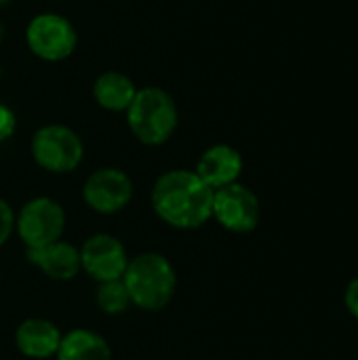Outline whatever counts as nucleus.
Returning <instances> with one entry per match:
<instances>
[{"instance_id":"1","label":"nucleus","mask_w":358,"mask_h":360,"mask_svg":"<svg viewBox=\"0 0 358 360\" xmlns=\"http://www.w3.org/2000/svg\"><path fill=\"white\" fill-rule=\"evenodd\" d=\"M154 211L179 230H196L213 217V190L194 171H169L152 190Z\"/></svg>"},{"instance_id":"2","label":"nucleus","mask_w":358,"mask_h":360,"mask_svg":"<svg viewBox=\"0 0 358 360\" xmlns=\"http://www.w3.org/2000/svg\"><path fill=\"white\" fill-rule=\"evenodd\" d=\"M122 283L135 304L141 310L156 312L162 310L175 293V270L158 253H143L129 262Z\"/></svg>"},{"instance_id":"3","label":"nucleus","mask_w":358,"mask_h":360,"mask_svg":"<svg viewBox=\"0 0 358 360\" xmlns=\"http://www.w3.org/2000/svg\"><path fill=\"white\" fill-rule=\"evenodd\" d=\"M127 122L131 133L146 146L165 143L177 129L179 112L173 97L158 89H137L131 105L127 108Z\"/></svg>"},{"instance_id":"4","label":"nucleus","mask_w":358,"mask_h":360,"mask_svg":"<svg viewBox=\"0 0 358 360\" xmlns=\"http://www.w3.org/2000/svg\"><path fill=\"white\" fill-rule=\"evenodd\" d=\"M82 141L70 127L46 124L38 129L32 137V156L44 171H74L82 162Z\"/></svg>"},{"instance_id":"5","label":"nucleus","mask_w":358,"mask_h":360,"mask_svg":"<svg viewBox=\"0 0 358 360\" xmlns=\"http://www.w3.org/2000/svg\"><path fill=\"white\" fill-rule=\"evenodd\" d=\"M25 42L27 49L44 61H63L74 53L78 36L63 15L42 13L27 23Z\"/></svg>"},{"instance_id":"6","label":"nucleus","mask_w":358,"mask_h":360,"mask_svg":"<svg viewBox=\"0 0 358 360\" xmlns=\"http://www.w3.org/2000/svg\"><path fill=\"white\" fill-rule=\"evenodd\" d=\"M15 226L27 249H40L61 238L65 215L55 200L42 196L30 200L21 209L19 217L15 219Z\"/></svg>"},{"instance_id":"7","label":"nucleus","mask_w":358,"mask_h":360,"mask_svg":"<svg viewBox=\"0 0 358 360\" xmlns=\"http://www.w3.org/2000/svg\"><path fill=\"white\" fill-rule=\"evenodd\" d=\"M213 217L230 232L249 234L260 224V200L241 184H230L213 192Z\"/></svg>"},{"instance_id":"8","label":"nucleus","mask_w":358,"mask_h":360,"mask_svg":"<svg viewBox=\"0 0 358 360\" xmlns=\"http://www.w3.org/2000/svg\"><path fill=\"white\" fill-rule=\"evenodd\" d=\"M84 202L101 215L122 211L133 198V181L118 169H99L89 175L82 188Z\"/></svg>"},{"instance_id":"9","label":"nucleus","mask_w":358,"mask_h":360,"mask_svg":"<svg viewBox=\"0 0 358 360\" xmlns=\"http://www.w3.org/2000/svg\"><path fill=\"white\" fill-rule=\"evenodd\" d=\"M78 253H80V268L99 283L120 281L129 266L124 247L120 245V240L108 234L91 236Z\"/></svg>"},{"instance_id":"10","label":"nucleus","mask_w":358,"mask_h":360,"mask_svg":"<svg viewBox=\"0 0 358 360\" xmlns=\"http://www.w3.org/2000/svg\"><path fill=\"white\" fill-rule=\"evenodd\" d=\"M194 173L215 192L238 181L243 173V158L230 146H213L200 156Z\"/></svg>"},{"instance_id":"11","label":"nucleus","mask_w":358,"mask_h":360,"mask_svg":"<svg viewBox=\"0 0 358 360\" xmlns=\"http://www.w3.org/2000/svg\"><path fill=\"white\" fill-rule=\"evenodd\" d=\"M27 257L55 281H72L80 272V253L68 243L57 240L40 249H27Z\"/></svg>"},{"instance_id":"12","label":"nucleus","mask_w":358,"mask_h":360,"mask_svg":"<svg viewBox=\"0 0 358 360\" xmlns=\"http://www.w3.org/2000/svg\"><path fill=\"white\" fill-rule=\"evenodd\" d=\"M59 342H61L59 329L42 319L23 321L15 333V344L19 352L30 359H49L57 354Z\"/></svg>"},{"instance_id":"13","label":"nucleus","mask_w":358,"mask_h":360,"mask_svg":"<svg viewBox=\"0 0 358 360\" xmlns=\"http://www.w3.org/2000/svg\"><path fill=\"white\" fill-rule=\"evenodd\" d=\"M135 93V82L120 72H103L93 84L95 101L110 112H127Z\"/></svg>"},{"instance_id":"14","label":"nucleus","mask_w":358,"mask_h":360,"mask_svg":"<svg viewBox=\"0 0 358 360\" xmlns=\"http://www.w3.org/2000/svg\"><path fill=\"white\" fill-rule=\"evenodd\" d=\"M57 360H112L108 342L87 329H74L61 335Z\"/></svg>"},{"instance_id":"15","label":"nucleus","mask_w":358,"mask_h":360,"mask_svg":"<svg viewBox=\"0 0 358 360\" xmlns=\"http://www.w3.org/2000/svg\"><path fill=\"white\" fill-rule=\"evenodd\" d=\"M97 306L106 314H122L131 306V297L127 293V287H124L122 278L101 283V287L97 289Z\"/></svg>"},{"instance_id":"16","label":"nucleus","mask_w":358,"mask_h":360,"mask_svg":"<svg viewBox=\"0 0 358 360\" xmlns=\"http://www.w3.org/2000/svg\"><path fill=\"white\" fill-rule=\"evenodd\" d=\"M13 228H15V213L8 207V202L0 198V247L8 240Z\"/></svg>"},{"instance_id":"17","label":"nucleus","mask_w":358,"mask_h":360,"mask_svg":"<svg viewBox=\"0 0 358 360\" xmlns=\"http://www.w3.org/2000/svg\"><path fill=\"white\" fill-rule=\"evenodd\" d=\"M15 127H17L15 114L6 105L0 103V141H6L15 133Z\"/></svg>"},{"instance_id":"18","label":"nucleus","mask_w":358,"mask_h":360,"mask_svg":"<svg viewBox=\"0 0 358 360\" xmlns=\"http://www.w3.org/2000/svg\"><path fill=\"white\" fill-rule=\"evenodd\" d=\"M344 304L348 308V312L358 319V278H354L348 287H346V293H344Z\"/></svg>"},{"instance_id":"19","label":"nucleus","mask_w":358,"mask_h":360,"mask_svg":"<svg viewBox=\"0 0 358 360\" xmlns=\"http://www.w3.org/2000/svg\"><path fill=\"white\" fill-rule=\"evenodd\" d=\"M2 36H4V23L0 21V42H2Z\"/></svg>"},{"instance_id":"20","label":"nucleus","mask_w":358,"mask_h":360,"mask_svg":"<svg viewBox=\"0 0 358 360\" xmlns=\"http://www.w3.org/2000/svg\"><path fill=\"white\" fill-rule=\"evenodd\" d=\"M4 2H8V0H0V4H4Z\"/></svg>"}]
</instances>
